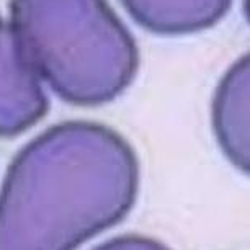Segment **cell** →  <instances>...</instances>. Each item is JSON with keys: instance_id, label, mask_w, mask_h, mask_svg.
Returning a JSON list of instances; mask_svg holds the SVG:
<instances>
[{"instance_id": "3957f363", "label": "cell", "mask_w": 250, "mask_h": 250, "mask_svg": "<svg viewBox=\"0 0 250 250\" xmlns=\"http://www.w3.org/2000/svg\"><path fill=\"white\" fill-rule=\"evenodd\" d=\"M41 79L28 62L10 23L0 15V138L30 129L48 113Z\"/></svg>"}, {"instance_id": "277c9868", "label": "cell", "mask_w": 250, "mask_h": 250, "mask_svg": "<svg viewBox=\"0 0 250 250\" xmlns=\"http://www.w3.org/2000/svg\"><path fill=\"white\" fill-rule=\"evenodd\" d=\"M249 83L250 59L249 56H242L221 79L213 98L216 141L229 162L245 175L250 170Z\"/></svg>"}, {"instance_id": "7a4b0ae2", "label": "cell", "mask_w": 250, "mask_h": 250, "mask_svg": "<svg viewBox=\"0 0 250 250\" xmlns=\"http://www.w3.org/2000/svg\"><path fill=\"white\" fill-rule=\"evenodd\" d=\"M10 25L38 77L70 105L110 103L138 74L136 40L108 0H10Z\"/></svg>"}, {"instance_id": "5b68a950", "label": "cell", "mask_w": 250, "mask_h": 250, "mask_svg": "<svg viewBox=\"0 0 250 250\" xmlns=\"http://www.w3.org/2000/svg\"><path fill=\"white\" fill-rule=\"evenodd\" d=\"M141 28L160 36H185L214 26L232 0H120Z\"/></svg>"}, {"instance_id": "6da1fadb", "label": "cell", "mask_w": 250, "mask_h": 250, "mask_svg": "<svg viewBox=\"0 0 250 250\" xmlns=\"http://www.w3.org/2000/svg\"><path fill=\"white\" fill-rule=\"evenodd\" d=\"M139 162L100 123L51 126L13 159L0 188V250H69L133 209Z\"/></svg>"}]
</instances>
